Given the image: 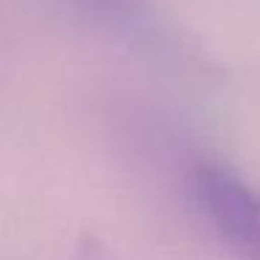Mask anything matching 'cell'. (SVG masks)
Here are the masks:
<instances>
[{"label": "cell", "mask_w": 260, "mask_h": 260, "mask_svg": "<svg viewBox=\"0 0 260 260\" xmlns=\"http://www.w3.org/2000/svg\"><path fill=\"white\" fill-rule=\"evenodd\" d=\"M193 199L238 260H260V190L224 162H199Z\"/></svg>", "instance_id": "obj_1"}, {"label": "cell", "mask_w": 260, "mask_h": 260, "mask_svg": "<svg viewBox=\"0 0 260 260\" xmlns=\"http://www.w3.org/2000/svg\"><path fill=\"white\" fill-rule=\"evenodd\" d=\"M73 260H115V257L101 241H95V238H84V241L79 243V249H76Z\"/></svg>", "instance_id": "obj_2"}]
</instances>
